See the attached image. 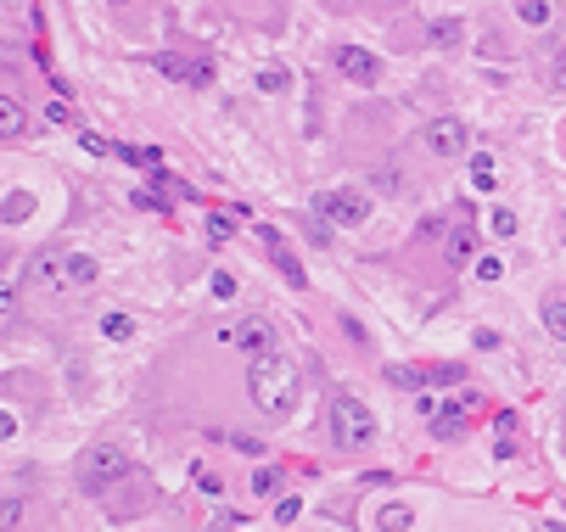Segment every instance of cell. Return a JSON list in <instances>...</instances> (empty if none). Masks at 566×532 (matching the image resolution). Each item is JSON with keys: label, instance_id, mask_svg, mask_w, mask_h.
<instances>
[{"label": "cell", "instance_id": "1", "mask_svg": "<svg viewBox=\"0 0 566 532\" xmlns=\"http://www.w3.org/2000/svg\"><path fill=\"white\" fill-rule=\"evenodd\" d=\"M247 392H253V404L264 415L281 420L286 409L298 404V364L281 359V353H258L253 370H247Z\"/></svg>", "mask_w": 566, "mask_h": 532}, {"label": "cell", "instance_id": "8", "mask_svg": "<svg viewBox=\"0 0 566 532\" xmlns=\"http://www.w3.org/2000/svg\"><path fill=\"white\" fill-rule=\"evenodd\" d=\"M337 68L348 73L354 84H376V79H382V62H376L370 51H359V45H342V51H337Z\"/></svg>", "mask_w": 566, "mask_h": 532}, {"label": "cell", "instance_id": "24", "mask_svg": "<svg viewBox=\"0 0 566 532\" xmlns=\"http://www.w3.org/2000/svg\"><path fill=\"white\" fill-rule=\"evenodd\" d=\"M253 493H264V499H269V493H281V471H258L253 476Z\"/></svg>", "mask_w": 566, "mask_h": 532}, {"label": "cell", "instance_id": "4", "mask_svg": "<svg viewBox=\"0 0 566 532\" xmlns=\"http://www.w3.org/2000/svg\"><path fill=\"white\" fill-rule=\"evenodd\" d=\"M365 213H370V202L359 191H320L314 196V219L320 224H342L348 230V224H365Z\"/></svg>", "mask_w": 566, "mask_h": 532}, {"label": "cell", "instance_id": "22", "mask_svg": "<svg viewBox=\"0 0 566 532\" xmlns=\"http://www.w3.org/2000/svg\"><path fill=\"white\" fill-rule=\"evenodd\" d=\"M286 84H292V73H286V68H264V73H258V90H269V96L286 90Z\"/></svg>", "mask_w": 566, "mask_h": 532}, {"label": "cell", "instance_id": "7", "mask_svg": "<svg viewBox=\"0 0 566 532\" xmlns=\"http://www.w3.org/2000/svg\"><path fill=\"white\" fill-rule=\"evenodd\" d=\"M157 68L169 73L174 84H191V90H208V84H213V68H208V62H191V56H174V51L157 56Z\"/></svg>", "mask_w": 566, "mask_h": 532}, {"label": "cell", "instance_id": "26", "mask_svg": "<svg viewBox=\"0 0 566 532\" xmlns=\"http://www.w3.org/2000/svg\"><path fill=\"white\" fill-rule=\"evenodd\" d=\"M29 208H34L29 196H12V202H6V208H0V219L12 224V219H23V213H29Z\"/></svg>", "mask_w": 566, "mask_h": 532}, {"label": "cell", "instance_id": "6", "mask_svg": "<svg viewBox=\"0 0 566 532\" xmlns=\"http://www.w3.org/2000/svg\"><path fill=\"white\" fill-rule=\"evenodd\" d=\"M426 146L438 157H466L471 152V135L460 118H438V124H426Z\"/></svg>", "mask_w": 566, "mask_h": 532}, {"label": "cell", "instance_id": "3", "mask_svg": "<svg viewBox=\"0 0 566 532\" xmlns=\"http://www.w3.org/2000/svg\"><path fill=\"white\" fill-rule=\"evenodd\" d=\"M118 476H129V454H124V448H113V443L90 448L85 465H79V482H85L90 493H101L107 482H118Z\"/></svg>", "mask_w": 566, "mask_h": 532}, {"label": "cell", "instance_id": "35", "mask_svg": "<svg viewBox=\"0 0 566 532\" xmlns=\"http://www.w3.org/2000/svg\"><path fill=\"white\" fill-rule=\"evenodd\" d=\"M118 6H129V0H118Z\"/></svg>", "mask_w": 566, "mask_h": 532}, {"label": "cell", "instance_id": "25", "mask_svg": "<svg viewBox=\"0 0 566 532\" xmlns=\"http://www.w3.org/2000/svg\"><path fill=\"white\" fill-rule=\"evenodd\" d=\"M298 510H303V499H292V493H286V499L275 504V521L286 527V521H298Z\"/></svg>", "mask_w": 566, "mask_h": 532}, {"label": "cell", "instance_id": "29", "mask_svg": "<svg viewBox=\"0 0 566 532\" xmlns=\"http://www.w3.org/2000/svg\"><path fill=\"white\" fill-rule=\"evenodd\" d=\"M387 381H398V387H421V370H387Z\"/></svg>", "mask_w": 566, "mask_h": 532}, {"label": "cell", "instance_id": "15", "mask_svg": "<svg viewBox=\"0 0 566 532\" xmlns=\"http://www.w3.org/2000/svg\"><path fill=\"white\" fill-rule=\"evenodd\" d=\"M29 521V493H0V532H17Z\"/></svg>", "mask_w": 566, "mask_h": 532}, {"label": "cell", "instance_id": "28", "mask_svg": "<svg viewBox=\"0 0 566 532\" xmlns=\"http://www.w3.org/2000/svg\"><path fill=\"white\" fill-rule=\"evenodd\" d=\"M477 275L482 280H499V275H505V264H499V258H477Z\"/></svg>", "mask_w": 566, "mask_h": 532}, {"label": "cell", "instance_id": "30", "mask_svg": "<svg viewBox=\"0 0 566 532\" xmlns=\"http://www.w3.org/2000/svg\"><path fill=\"white\" fill-rule=\"evenodd\" d=\"M230 236H236V224H230V219H213V230H208V241H230Z\"/></svg>", "mask_w": 566, "mask_h": 532}, {"label": "cell", "instance_id": "19", "mask_svg": "<svg viewBox=\"0 0 566 532\" xmlns=\"http://www.w3.org/2000/svg\"><path fill=\"white\" fill-rule=\"evenodd\" d=\"M432 432H438V437H460V432H466V409H443V415H432Z\"/></svg>", "mask_w": 566, "mask_h": 532}, {"label": "cell", "instance_id": "2", "mask_svg": "<svg viewBox=\"0 0 566 532\" xmlns=\"http://www.w3.org/2000/svg\"><path fill=\"white\" fill-rule=\"evenodd\" d=\"M331 437H337V448H365L370 437H376L370 404H359L354 392H337V398H331Z\"/></svg>", "mask_w": 566, "mask_h": 532}, {"label": "cell", "instance_id": "20", "mask_svg": "<svg viewBox=\"0 0 566 532\" xmlns=\"http://www.w3.org/2000/svg\"><path fill=\"white\" fill-rule=\"evenodd\" d=\"M376 521H382V532H404L410 527V504H382V516Z\"/></svg>", "mask_w": 566, "mask_h": 532}, {"label": "cell", "instance_id": "34", "mask_svg": "<svg viewBox=\"0 0 566 532\" xmlns=\"http://www.w3.org/2000/svg\"><path fill=\"white\" fill-rule=\"evenodd\" d=\"M6 264H12V247H6V241H0V269H6Z\"/></svg>", "mask_w": 566, "mask_h": 532}, {"label": "cell", "instance_id": "14", "mask_svg": "<svg viewBox=\"0 0 566 532\" xmlns=\"http://www.w3.org/2000/svg\"><path fill=\"white\" fill-rule=\"evenodd\" d=\"M62 269H68V286H96V275H101V264L90 258V252H68Z\"/></svg>", "mask_w": 566, "mask_h": 532}, {"label": "cell", "instance_id": "33", "mask_svg": "<svg viewBox=\"0 0 566 532\" xmlns=\"http://www.w3.org/2000/svg\"><path fill=\"white\" fill-rule=\"evenodd\" d=\"M12 432H17V420L6 415V409H0V437H12Z\"/></svg>", "mask_w": 566, "mask_h": 532}, {"label": "cell", "instance_id": "9", "mask_svg": "<svg viewBox=\"0 0 566 532\" xmlns=\"http://www.w3.org/2000/svg\"><path fill=\"white\" fill-rule=\"evenodd\" d=\"M538 73L550 90H566V40H544L538 45Z\"/></svg>", "mask_w": 566, "mask_h": 532}, {"label": "cell", "instance_id": "10", "mask_svg": "<svg viewBox=\"0 0 566 532\" xmlns=\"http://www.w3.org/2000/svg\"><path fill=\"white\" fill-rule=\"evenodd\" d=\"M29 280L40 286V292H62V286H68V269H62L57 252H40V258H34V269H29Z\"/></svg>", "mask_w": 566, "mask_h": 532}, {"label": "cell", "instance_id": "23", "mask_svg": "<svg viewBox=\"0 0 566 532\" xmlns=\"http://www.w3.org/2000/svg\"><path fill=\"white\" fill-rule=\"evenodd\" d=\"M488 224H494V236H516V230H522V219H516L510 208H494V219H488Z\"/></svg>", "mask_w": 566, "mask_h": 532}, {"label": "cell", "instance_id": "5", "mask_svg": "<svg viewBox=\"0 0 566 532\" xmlns=\"http://www.w3.org/2000/svg\"><path fill=\"white\" fill-rule=\"evenodd\" d=\"M219 342H225V348H241V353H275V331H269L264 320H241V325H225V331H219Z\"/></svg>", "mask_w": 566, "mask_h": 532}, {"label": "cell", "instance_id": "17", "mask_svg": "<svg viewBox=\"0 0 566 532\" xmlns=\"http://www.w3.org/2000/svg\"><path fill=\"white\" fill-rule=\"evenodd\" d=\"M516 17L533 23V28H550L555 23V6H550V0H516Z\"/></svg>", "mask_w": 566, "mask_h": 532}, {"label": "cell", "instance_id": "31", "mask_svg": "<svg viewBox=\"0 0 566 532\" xmlns=\"http://www.w3.org/2000/svg\"><path fill=\"white\" fill-rule=\"evenodd\" d=\"M449 258H471V236H466V230H460V236L449 241Z\"/></svg>", "mask_w": 566, "mask_h": 532}, {"label": "cell", "instance_id": "12", "mask_svg": "<svg viewBox=\"0 0 566 532\" xmlns=\"http://www.w3.org/2000/svg\"><path fill=\"white\" fill-rule=\"evenodd\" d=\"M538 314H544V331H550L555 342H566V286H555V292L538 303Z\"/></svg>", "mask_w": 566, "mask_h": 532}, {"label": "cell", "instance_id": "18", "mask_svg": "<svg viewBox=\"0 0 566 532\" xmlns=\"http://www.w3.org/2000/svg\"><path fill=\"white\" fill-rule=\"evenodd\" d=\"M471 185H477V191H494V185H499V168H494V157H488V152L471 157Z\"/></svg>", "mask_w": 566, "mask_h": 532}, {"label": "cell", "instance_id": "13", "mask_svg": "<svg viewBox=\"0 0 566 532\" xmlns=\"http://www.w3.org/2000/svg\"><path fill=\"white\" fill-rule=\"evenodd\" d=\"M258 241H264V247L275 252V264H281V275L292 280V286H303V269H298V258H292V252H286V241L275 236V230H269V224H264V230H258Z\"/></svg>", "mask_w": 566, "mask_h": 532}, {"label": "cell", "instance_id": "32", "mask_svg": "<svg viewBox=\"0 0 566 532\" xmlns=\"http://www.w3.org/2000/svg\"><path fill=\"white\" fill-rule=\"evenodd\" d=\"M12 303H17V292L6 286V280H0V314H12Z\"/></svg>", "mask_w": 566, "mask_h": 532}, {"label": "cell", "instance_id": "16", "mask_svg": "<svg viewBox=\"0 0 566 532\" xmlns=\"http://www.w3.org/2000/svg\"><path fill=\"white\" fill-rule=\"evenodd\" d=\"M426 40L438 45V51H454V45L466 40V23H460V17H438V23L426 28Z\"/></svg>", "mask_w": 566, "mask_h": 532}, {"label": "cell", "instance_id": "21", "mask_svg": "<svg viewBox=\"0 0 566 532\" xmlns=\"http://www.w3.org/2000/svg\"><path fill=\"white\" fill-rule=\"evenodd\" d=\"M101 331L113 336V342H124V336H135V320H129V314H107V320H101Z\"/></svg>", "mask_w": 566, "mask_h": 532}, {"label": "cell", "instance_id": "11", "mask_svg": "<svg viewBox=\"0 0 566 532\" xmlns=\"http://www.w3.org/2000/svg\"><path fill=\"white\" fill-rule=\"evenodd\" d=\"M29 129V112L17 101V90H0V140H17Z\"/></svg>", "mask_w": 566, "mask_h": 532}, {"label": "cell", "instance_id": "27", "mask_svg": "<svg viewBox=\"0 0 566 532\" xmlns=\"http://www.w3.org/2000/svg\"><path fill=\"white\" fill-rule=\"evenodd\" d=\"M230 448H241V454H264V443H258V437H241V432H230Z\"/></svg>", "mask_w": 566, "mask_h": 532}]
</instances>
